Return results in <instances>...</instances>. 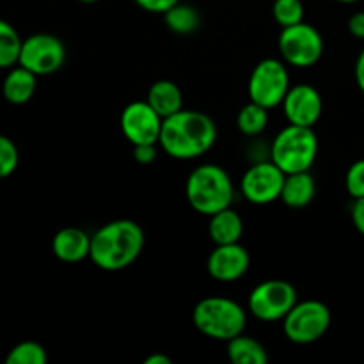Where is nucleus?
<instances>
[{
	"instance_id": "7",
	"label": "nucleus",
	"mask_w": 364,
	"mask_h": 364,
	"mask_svg": "<svg viewBox=\"0 0 364 364\" xmlns=\"http://www.w3.org/2000/svg\"><path fill=\"white\" fill-rule=\"evenodd\" d=\"M288 89H290V75H288L287 63L274 57L256 64L247 82L249 100L269 110L283 103Z\"/></svg>"
},
{
	"instance_id": "6",
	"label": "nucleus",
	"mask_w": 364,
	"mask_h": 364,
	"mask_svg": "<svg viewBox=\"0 0 364 364\" xmlns=\"http://www.w3.org/2000/svg\"><path fill=\"white\" fill-rule=\"evenodd\" d=\"M333 316L331 309L320 301H301L283 318V329L295 345H309L326 336Z\"/></svg>"
},
{
	"instance_id": "9",
	"label": "nucleus",
	"mask_w": 364,
	"mask_h": 364,
	"mask_svg": "<svg viewBox=\"0 0 364 364\" xmlns=\"http://www.w3.org/2000/svg\"><path fill=\"white\" fill-rule=\"evenodd\" d=\"M277 46L284 63L304 70L315 66L322 59L323 38L313 25L301 21L291 27L281 28Z\"/></svg>"
},
{
	"instance_id": "14",
	"label": "nucleus",
	"mask_w": 364,
	"mask_h": 364,
	"mask_svg": "<svg viewBox=\"0 0 364 364\" xmlns=\"http://www.w3.org/2000/svg\"><path fill=\"white\" fill-rule=\"evenodd\" d=\"M251 265V256L247 249L237 244L215 245L206 262V270L219 283H235L245 276Z\"/></svg>"
},
{
	"instance_id": "21",
	"label": "nucleus",
	"mask_w": 364,
	"mask_h": 364,
	"mask_svg": "<svg viewBox=\"0 0 364 364\" xmlns=\"http://www.w3.org/2000/svg\"><path fill=\"white\" fill-rule=\"evenodd\" d=\"M164 21H166L167 28L173 31L174 34L188 36L199 28V25H201V14L191 4L178 2L167 13H164Z\"/></svg>"
},
{
	"instance_id": "23",
	"label": "nucleus",
	"mask_w": 364,
	"mask_h": 364,
	"mask_svg": "<svg viewBox=\"0 0 364 364\" xmlns=\"http://www.w3.org/2000/svg\"><path fill=\"white\" fill-rule=\"evenodd\" d=\"M23 39L9 21L0 18V70H9L16 66L20 59Z\"/></svg>"
},
{
	"instance_id": "8",
	"label": "nucleus",
	"mask_w": 364,
	"mask_h": 364,
	"mask_svg": "<svg viewBox=\"0 0 364 364\" xmlns=\"http://www.w3.org/2000/svg\"><path fill=\"white\" fill-rule=\"evenodd\" d=\"M299 302L294 284L283 279H267L252 288L247 308L259 322H279Z\"/></svg>"
},
{
	"instance_id": "29",
	"label": "nucleus",
	"mask_w": 364,
	"mask_h": 364,
	"mask_svg": "<svg viewBox=\"0 0 364 364\" xmlns=\"http://www.w3.org/2000/svg\"><path fill=\"white\" fill-rule=\"evenodd\" d=\"M156 146L159 144H139L134 146V160L141 166H149L156 160Z\"/></svg>"
},
{
	"instance_id": "1",
	"label": "nucleus",
	"mask_w": 364,
	"mask_h": 364,
	"mask_svg": "<svg viewBox=\"0 0 364 364\" xmlns=\"http://www.w3.org/2000/svg\"><path fill=\"white\" fill-rule=\"evenodd\" d=\"M217 141V127L210 116L199 110L181 109L166 117L159 146L176 160H194L206 155Z\"/></svg>"
},
{
	"instance_id": "30",
	"label": "nucleus",
	"mask_w": 364,
	"mask_h": 364,
	"mask_svg": "<svg viewBox=\"0 0 364 364\" xmlns=\"http://www.w3.org/2000/svg\"><path fill=\"white\" fill-rule=\"evenodd\" d=\"M350 215H352V223H354L355 230H358L364 237V198L354 199Z\"/></svg>"
},
{
	"instance_id": "22",
	"label": "nucleus",
	"mask_w": 364,
	"mask_h": 364,
	"mask_svg": "<svg viewBox=\"0 0 364 364\" xmlns=\"http://www.w3.org/2000/svg\"><path fill=\"white\" fill-rule=\"evenodd\" d=\"M269 124V109L258 105L255 102H249L240 109L237 116V127L245 137H258L265 132Z\"/></svg>"
},
{
	"instance_id": "33",
	"label": "nucleus",
	"mask_w": 364,
	"mask_h": 364,
	"mask_svg": "<svg viewBox=\"0 0 364 364\" xmlns=\"http://www.w3.org/2000/svg\"><path fill=\"white\" fill-rule=\"evenodd\" d=\"M142 364H173V361H171L169 355L162 354V352H155V354H149Z\"/></svg>"
},
{
	"instance_id": "26",
	"label": "nucleus",
	"mask_w": 364,
	"mask_h": 364,
	"mask_svg": "<svg viewBox=\"0 0 364 364\" xmlns=\"http://www.w3.org/2000/svg\"><path fill=\"white\" fill-rule=\"evenodd\" d=\"M20 164V153L9 137L0 134V180L9 178Z\"/></svg>"
},
{
	"instance_id": "4",
	"label": "nucleus",
	"mask_w": 364,
	"mask_h": 364,
	"mask_svg": "<svg viewBox=\"0 0 364 364\" xmlns=\"http://www.w3.org/2000/svg\"><path fill=\"white\" fill-rule=\"evenodd\" d=\"M192 322L206 338L228 343L245 331L247 313L233 299L206 297L194 306Z\"/></svg>"
},
{
	"instance_id": "32",
	"label": "nucleus",
	"mask_w": 364,
	"mask_h": 364,
	"mask_svg": "<svg viewBox=\"0 0 364 364\" xmlns=\"http://www.w3.org/2000/svg\"><path fill=\"white\" fill-rule=\"evenodd\" d=\"M354 73H355V82H358L359 89L364 92V48H363V52L359 53L358 60H355Z\"/></svg>"
},
{
	"instance_id": "20",
	"label": "nucleus",
	"mask_w": 364,
	"mask_h": 364,
	"mask_svg": "<svg viewBox=\"0 0 364 364\" xmlns=\"http://www.w3.org/2000/svg\"><path fill=\"white\" fill-rule=\"evenodd\" d=\"M228 358L233 364H267L269 361L265 347L244 333L228 341Z\"/></svg>"
},
{
	"instance_id": "35",
	"label": "nucleus",
	"mask_w": 364,
	"mask_h": 364,
	"mask_svg": "<svg viewBox=\"0 0 364 364\" xmlns=\"http://www.w3.org/2000/svg\"><path fill=\"white\" fill-rule=\"evenodd\" d=\"M78 2H82V4H96V2H100V0H78Z\"/></svg>"
},
{
	"instance_id": "34",
	"label": "nucleus",
	"mask_w": 364,
	"mask_h": 364,
	"mask_svg": "<svg viewBox=\"0 0 364 364\" xmlns=\"http://www.w3.org/2000/svg\"><path fill=\"white\" fill-rule=\"evenodd\" d=\"M334 2H340V4H355L359 0H334Z\"/></svg>"
},
{
	"instance_id": "27",
	"label": "nucleus",
	"mask_w": 364,
	"mask_h": 364,
	"mask_svg": "<svg viewBox=\"0 0 364 364\" xmlns=\"http://www.w3.org/2000/svg\"><path fill=\"white\" fill-rule=\"evenodd\" d=\"M345 187L352 199L364 198V159L352 164L345 176Z\"/></svg>"
},
{
	"instance_id": "13",
	"label": "nucleus",
	"mask_w": 364,
	"mask_h": 364,
	"mask_svg": "<svg viewBox=\"0 0 364 364\" xmlns=\"http://www.w3.org/2000/svg\"><path fill=\"white\" fill-rule=\"evenodd\" d=\"M281 105L288 123L313 128L322 116L323 100L313 85L299 84L288 89Z\"/></svg>"
},
{
	"instance_id": "15",
	"label": "nucleus",
	"mask_w": 364,
	"mask_h": 364,
	"mask_svg": "<svg viewBox=\"0 0 364 364\" xmlns=\"http://www.w3.org/2000/svg\"><path fill=\"white\" fill-rule=\"evenodd\" d=\"M52 251L64 263H80L91 255V237L80 228H63L52 240Z\"/></svg>"
},
{
	"instance_id": "2",
	"label": "nucleus",
	"mask_w": 364,
	"mask_h": 364,
	"mask_svg": "<svg viewBox=\"0 0 364 364\" xmlns=\"http://www.w3.org/2000/svg\"><path fill=\"white\" fill-rule=\"evenodd\" d=\"M144 231L132 219L110 220L91 237V262L105 272L128 269L144 249Z\"/></svg>"
},
{
	"instance_id": "18",
	"label": "nucleus",
	"mask_w": 364,
	"mask_h": 364,
	"mask_svg": "<svg viewBox=\"0 0 364 364\" xmlns=\"http://www.w3.org/2000/svg\"><path fill=\"white\" fill-rule=\"evenodd\" d=\"M208 235L215 245L237 244L244 235V220L237 210L224 208L210 215Z\"/></svg>"
},
{
	"instance_id": "25",
	"label": "nucleus",
	"mask_w": 364,
	"mask_h": 364,
	"mask_svg": "<svg viewBox=\"0 0 364 364\" xmlns=\"http://www.w3.org/2000/svg\"><path fill=\"white\" fill-rule=\"evenodd\" d=\"M272 16L281 28L297 25L304 21V4L302 0H274Z\"/></svg>"
},
{
	"instance_id": "24",
	"label": "nucleus",
	"mask_w": 364,
	"mask_h": 364,
	"mask_svg": "<svg viewBox=\"0 0 364 364\" xmlns=\"http://www.w3.org/2000/svg\"><path fill=\"white\" fill-rule=\"evenodd\" d=\"M46 361L48 354L38 341H21L6 355V364H45Z\"/></svg>"
},
{
	"instance_id": "28",
	"label": "nucleus",
	"mask_w": 364,
	"mask_h": 364,
	"mask_svg": "<svg viewBox=\"0 0 364 364\" xmlns=\"http://www.w3.org/2000/svg\"><path fill=\"white\" fill-rule=\"evenodd\" d=\"M141 9L148 11L153 14H164L171 9L173 6H176L180 0H134Z\"/></svg>"
},
{
	"instance_id": "16",
	"label": "nucleus",
	"mask_w": 364,
	"mask_h": 364,
	"mask_svg": "<svg viewBox=\"0 0 364 364\" xmlns=\"http://www.w3.org/2000/svg\"><path fill=\"white\" fill-rule=\"evenodd\" d=\"M38 87V75L28 71L27 68L16 66L9 68L2 84V95L11 105H23L31 102Z\"/></svg>"
},
{
	"instance_id": "17",
	"label": "nucleus",
	"mask_w": 364,
	"mask_h": 364,
	"mask_svg": "<svg viewBox=\"0 0 364 364\" xmlns=\"http://www.w3.org/2000/svg\"><path fill=\"white\" fill-rule=\"evenodd\" d=\"M315 178H313V174L309 171H302V173L287 174L279 199L288 208L301 210L306 208L315 199Z\"/></svg>"
},
{
	"instance_id": "11",
	"label": "nucleus",
	"mask_w": 364,
	"mask_h": 364,
	"mask_svg": "<svg viewBox=\"0 0 364 364\" xmlns=\"http://www.w3.org/2000/svg\"><path fill=\"white\" fill-rule=\"evenodd\" d=\"M287 174L270 159L252 162L240 180L242 196L252 205H270L281 198Z\"/></svg>"
},
{
	"instance_id": "3",
	"label": "nucleus",
	"mask_w": 364,
	"mask_h": 364,
	"mask_svg": "<svg viewBox=\"0 0 364 364\" xmlns=\"http://www.w3.org/2000/svg\"><path fill=\"white\" fill-rule=\"evenodd\" d=\"M185 194L196 212L210 217L231 206L235 198L233 180L217 164H203L188 174Z\"/></svg>"
},
{
	"instance_id": "31",
	"label": "nucleus",
	"mask_w": 364,
	"mask_h": 364,
	"mask_svg": "<svg viewBox=\"0 0 364 364\" xmlns=\"http://www.w3.org/2000/svg\"><path fill=\"white\" fill-rule=\"evenodd\" d=\"M348 32H350L354 38L364 39V11L354 13L348 20Z\"/></svg>"
},
{
	"instance_id": "12",
	"label": "nucleus",
	"mask_w": 364,
	"mask_h": 364,
	"mask_svg": "<svg viewBox=\"0 0 364 364\" xmlns=\"http://www.w3.org/2000/svg\"><path fill=\"white\" fill-rule=\"evenodd\" d=\"M119 124L132 146L159 144L164 117L148 102H132L121 112Z\"/></svg>"
},
{
	"instance_id": "10",
	"label": "nucleus",
	"mask_w": 364,
	"mask_h": 364,
	"mask_svg": "<svg viewBox=\"0 0 364 364\" xmlns=\"http://www.w3.org/2000/svg\"><path fill=\"white\" fill-rule=\"evenodd\" d=\"M64 63H66V46L57 36L39 32L23 39L18 64L38 77L55 73L64 66Z\"/></svg>"
},
{
	"instance_id": "5",
	"label": "nucleus",
	"mask_w": 364,
	"mask_h": 364,
	"mask_svg": "<svg viewBox=\"0 0 364 364\" xmlns=\"http://www.w3.org/2000/svg\"><path fill=\"white\" fill-rule=\"evenodd\" d=\"M318 155V139L313 128L290 124L274 137L269 148V159L284 174L311 171Z\"/></svg>"
},
{
	"instance_id": "19",
	"label": "nucleus",
	"mask_w": 364,
	"mask_h": 364,
	"mask_svg": "<svg viewBox=\"0 0 364 364\" xmlns=\"http://www.w3.org/2000/svg\"><path fill=\"white\" fill-rule=\"evenodd\" d=\"M146 102L166 119L183 109V92L173 80H159L148 89Z\"/></svg>"
}]
</instances>
